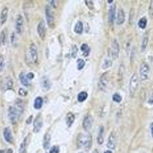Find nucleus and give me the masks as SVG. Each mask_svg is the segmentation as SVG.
<instances>
[{"label":"nucleus","mask_w":153,"mask_h":153,"mask_svg":"<svg viewBox=\"0 0 153 153\" xmlns=\"http://www.w3.org/2000/svg\"><path fill=\"white\" fill-rule=\"evenodd\" d=\"M149 14L152 18H153V1H151L149 8Z\"/></svg>","instance_id":"4c0bfd02"},{"label":"nucleus","mask_w":153,"mask_h":153,"mask_svg":"<svg viewBox=\"0 0 153 153\" xmlns=\"http://www.w3.org/2000/svg\"><path fill=\"white\" fill-rule=\"evenodd\" d=\"M29 54L31 61L36 63L37 61L38 52L36 46L34 43H32L30 46Z\"/></svg>","instance_id":"6e6552de"},{"label":"nucleus","mask_w":153,"mask_h":153,"mask_svg":"<svg viewBox=\"0 0 153 153\" xmlns=\"http://www.w3.org/2000/svg\"><path fill=\"white\" fill-rule=\"evenodd\" d=\"M50 153H59V148L57 146H53L50 149Z\"/></svg>","instance_id":"e433bc0d"},{"label":"nucleus","mask_w":153,"mask_h":153,"mask_svg":"<svg viewBox=\"0 0 153 153\" xmlns=\"http://www.w3.org/2000/svg\"><path fill=\"white\" fill-rule=\"evenodd\" d=\"M43 126V121L41 117L38 116L35 119L34 123V132L38 133L40 131Z\"/></svg>","instance_id":"ddd939ff"},{"label":"nucleus","mask_w":153,"mask_h":153,"mask_svg":"<svg viewBox=\"0 0 153 153\" xmlns=\"http://www.w3.org/2000/svg\"><path fill=\"white\" fill-rule=\"evenodd\" d=\"M15 29L19 34L22 33L24 29V19L21 14H18L16 16L15 21Z\"/></svg>","instance_id":"0eeeda50"},{"label":"nucleus","mask_w":153,"mask_h":153,"mask_svg":"<svg viewBox=\"0 0 153 153\" xmlns=\"http://www.w3.org/2000/svg\"><path fill=\"white\" fill-rule=\"evenodd\" d=\"M3 136L4 140L9 143H12L13 142V137L11 130L9 127H6L3 131Z\"/></svg>","instance_id":"f8f14e48"},{"label":"nucleus","mask_w":153,"mask_h":153,"mask_svg":"<svg viewBox=\"0 0 153 153\" xmlns=\"http://www.w3.org/2000/svg\"><path fill=\"white\" fill-rule=\"evenodd\" d=\"M13 107L16 111L19 114L20 116H21L23 113L24 110V105L23 101L22 100L18 99L15 102V104Z\"/></svg>","instance_id":"2eb2a0df"},{"label":"nucleus","mask_w":153,"mask_h":153,"mask_svg":"<svg viewBox=\"0 0 153 153\" xmlns=\"http://www.w3.org/2000/svg\"><path fill=\"white\" fill-rule=\"evenodd\" d=\"M51 141V136L48 134H46L44 136L43 139V146L44 149L47 150L49 148Z\"/></svg>","instance_id":"412c9836"},{"label":"nucleus","mask_w":153,"mask_h":153,"mask_svg":"<svg viewBox=\"0 0 153 153\" xmlns=\"http://www.w3.org/2000/svg\"><path fill=\"white\" fill-rule=\"evenodd\" d=\"M138 78L137 75L134 74L132 75L129 83V90L130 94L133 95L135 93L138 87Z\"/></svg>","instance_id":"39448f33"},{"label":"nucleus","mask_w":153,"mask_h":153,"mask_svg":"<svg viewBox=\"0 0 153 153\" xmlns=\"http://www.w3.org/2000/svg\"><path fill=\"white\" fill-rule=\"evenodd\" d=\"M149 72L150 67L149 65L146 62L142 63L140 67V78L142 81H146L148 79Z\"/></svg>","instance_id":"20e7f679"},{"label":"nucleus","mask_w":153,"mask_h":153,"mask_svg":"<svg viewBox=\"0 0 153 153\" xmlns=\"http://www.w3.org/2000/svg\"><path fill=\"white\" fill-rule=\"evenodd\" d=\"M148 42V36L147 34L146 33L143 36V40H142V45H141V49L142 50L144 51L145 50L147 47V44Z\"/></svg>","instance_id":"a878e982"},{"label":"nucleus","mask_w":153,"mask_h":153,"mask_svg":"<svg viewBox=\"0 0 153 153\" xmlns=\"http://www.w3.org/2000/svg\"><path fill=\"white\" fill-rule=\"evenodd\" d=\"M112 99H113L114 101L119 103V102H120L121 100H122V98H121V96L120 94H118V93H115V94L113 95Z\"/></svg>","instance_id":"f704fd0d"},{"label":"nucleus","mask_w":153,"mask_h":153,"mask_svg":"<svg viewBox=\"0 0 153 153\" xmlns=\"http://www.w3.org/2000/svg\"><path fill=\"white\" fill-rule=\"evenodd\" d=\"M81 49L83 52L85 56H87L89 55L90 52V49L89 46L86 44H83L81 47Z\"/></svg>","instance_id":"bb28decb"},{"label":"nucleus","mask_w":153,"mask_h":153,"mask_svg":"<svg viewBox=\"0 0 153 153\" xmlns=\"http://www.w3.org/2000/svg\"><path fill=\"white\" fill-rule=\"evenodd\" d=\"M92 138L89 134H79L76 139V144L77 147L80 149L89 150L91 147Z\"/></svg>","instance_id":"f257e3e1"},{"label":"nucleus","mask_w":153,"mask_h":153,"mask_svg":"<svg viewBox=\"0 0 153 153\" xmlns=\"http://www.w3.org/2000/svg\"><path fill=\"white\" fill-rule=\"evenodd\" d=\"M77 68L78 70H82L84 67L85 63L82 59H79L77 60Z\"/></svg>","instance_id":"72a5a7b5"},{"label":"nucleus","mask_w":153,"mask_h":153,"mask_svg":"<svg viewBox=\"0 0 153 153\" xmlns=\"http://www.w3.org/2000/svg\"><path fill=\"white\" fill-rule=\"evenodd\" d=\"M112 61L110 59H107L104 61L102 64V68L103 70L109 68L112 65Z\"/></svg>","instance_id":"2f4dec72"},{"label":"nucleus","mask_w":153,"mask_h":153,"mask_svg":"<svg viewBox=\"0 0 153 153\" xmlns=\"http://www.w3.org/2000/svg\"><path fill=\"white\" fill-rule=\"evenodd\" d=\"M102 133H103V128H101L100 130V134L97 137V142H98V143L100 145L102 144L103 143V138L102 136Z\"/></svg>","instance_id":"473e14b6"},{"label":"nucleus","mask_w":153,"mask_h":153,"mask_svg":"<svg viewBox=\"0 0 153 153\" xmlns=\"http://www.w3.org/2000/svg\"><path fill=\"white\" fill-rule=\"evenodd\" d=\"M108 74L107 73L102 75L100 79L99 82V88L101 90H104L107 86L108 83Z\"/></svg>","instance_id":"9b49d317"},{"label":"nucleus","mask_w":153,"mask_h":153,"mask_svg":"<svg viewBox=\"0 0 153 153\" xmlns=\"http://www.w3.org/2000/svg\"><path fill=\"white\" fill-rule=\"evenodd\" d=\"M27 145V138H24L22 143H21L19 149V153H26Z\"/></svg>","instance_id":"4be33fe9"},{"label":"nucleus","mask_w":153,"mask_h":153,"mask_svg":"<svg viewBox=\"0 0 153 153\" xmlns=\"http://www.w3.org/2000/svg\"><path fill=\"white\" fill-rule=\"evenodd\" d=\"M151 132H152V136L153 137V122L151 124Z\"/></svg>","instance_id":"37998d69"},{"label":"nucleus","mask_w":153,"mask_h":153,"mask_svg":"<svg viewBox=\"0 0 153 153\" xmlns=\"http://www.w3.org/2000/svg\"><path fill=\"white\" fill-rule=\"evenodd\" d=\"M85 2L87 6H88V8H90V9H92L93 8V3L92 1H85Z\"/></svg>","instance_id":"ea45409f"},{"label":"nucleus","mask_w":153,"mask_h":153,"mask_svg":"<svg viewBox=\"0 0 153 153\" xmlns=\"http://www.w3.org/2000/svg\"><path fill=\"white\" fill-rule=\"evenodd\" d=\"M93 153H99V152H98V150L97 149H95V150L93 152Z\"/></svg>","instance_id":"c03bdc74"},{"label":"nucleus","mask_w":153,"mask_h":153,"mask_svg":"<svg viewBox=\"0 0 153 153\" xmlns=\"http://www.w3.org/2000/svg\"><path fill=\"white\" fill-rule=\"evenodd\" d=\"M46 19L48 24L50 28H53L54 24V16L51 7L47 5L45 9Z\"/></svg>","instance_id":"7ed1b4c3"},{"label":"nucleus","mask_w":153,"mask_h":153,"mask_svg":"<svg viewBox=\"0 0 153 153\" xmlns=\"http://www.w3.org/2000/svg\"><path fill=\"white\" fill-rule=\"evenodd\" d=\"M119 52V44L117 40H114L109 49L108 56L111 59L115 60L118 57Z\"/></svg>","instance_id":"f03ea898"},{"label":"nucleus","mask_w":153,"mask_h":153,"mask_svg":"<svg viewBox=\"0 0 153 153\" xmlns=\"http://www.w3.org/2000/svg\"><path fill=\"white\" fill-rule=\"evenodd\" d=\"M116 138L114 135L112 133L109 137L107 146L109 149L114 150L116 147Z\"/></svg>","instance_id":"a211bd4d"},{"label":"nucleus","mask_w":153,"mask_h":153,"mask_svg":"<svg viewBox=\"0 0 153 153\" xmlns=\"http://www.w3.org/2000/svg\"><path fill=\"white\" fill-rule=\"evenodd\" d=\"M38 34L40 37V38L44 39L46 36V28L45 23L44 21L42 20L39 22L37 26Z\"/></svg>","instance_id":"9d476101"},{"label":"nucleus","mask_w":153,"mask_h":153,"mask_svg":"<svg viewBox=\"0 0 153 153\" xmlns=\"http://www.w3.org/2000/svg\"><path fill=\"white\" fill-rule=\"evenodd\" d=\"M20 116L14 107L12 106L10 107L8 110V117L12 124L13 125L16 124Z\"/></svg>","instance_id":"423d86ee"},{"label":"nucleus","mask_w":153,"mask_h":153,"mask_svg":"<svg viewBox=\"0 0 153 153\" xmlns=\"http://www.w3.org/2000/svg\"><path fill=\"white\" fill-rule=\"evenodd\" d=\"M19 79L21 82L24 86L26 87L28 86L29 83L28 79L27 78V75L25 74L24 73H22L20 75Z\"/></svg>","instance_id":"5701e85b"},{"label":"nucleus","mask_w":153,"mask_h":153,"mask_svg":"<svg viewBox=\"0 0 153 153\" xmlns=\"http://www.w3.org/2000/svg\"><path fill=\"white\" fill-rule=\"evenodd\" d=\"M75 119V116L71 112H70L67 114L66 117V123L68 127L70 128L71 127L74 123Z\"/></svg>","instance_id":"aec40b11"},{"label":"nucleus","mask_w":153,"mask_h":153,"mask_svg":"<svg viewBox=\"0 0 153 153\" xmlns=\"http://www.w3.org/2000/svg\"><path fill=\"white\" fill-rule=\"evenodd\" d=\"M93 121V119L91 115L88 114L85 116L82 123L83 128L85 131H88L91 129Z\"/></svg>","instance_id":"1a4fd4ad"},{"label":"nucleus","mask_w":153,"mask_h":153,"mask_svg":"<svg viewBox=\"0 0 153 153\" xmlns=\"http://www.w3.org/2000/svg\"><path fill=\"white\" fill-rule=\"evenodd\" d=\"M27 76L28 80H31L34 78V75L32 73L30 72L27 75Z\"/></svg>","instance_id":"a19ab883"},{"label":"nucleus","mask_w":153,"mask_h":153,"mask_svg":"<svg viewBox=\"0 0 153 153\" xmlns=\"http://www.w3.org/2000/svg\"><path fill=\"white\" fill-rule=\"evenodd\" d=\"M116 15V5L112 4L110 7L108 11V21L110 23H113L115 20Z\"/></svg>","instance_id":"dca6fc26"},{"label":"nucleus","mask_w":153,"mask_h":153,"mask_svg":"<svg viewBox=\"0 0 153 153\" xmlns=\"http://www.w3.org/2000/svg\"><path fill=\"white\" fill-rule=\"evenodd\" d=\"M88 97V94L85 92H82L78 94L77 100L79 102H82L85 101Z\"/></svg>","instance_id":"cd10ccee"},{"label":"nucleus","mask_w":153,"mask_h":153,"mask_svg":"<svg viewBox=\"0 0 153 153\" xmlns=\"http://www.w3.org/2000/svg\"><path fill=\"white\" fill-rule=\"evenodd\" d=\"M82 153V152H80V153Z\"/></svg>","instance_id":"49530a36"},{"label":"nucleus","mask_w":153,"mask_h":153,"mask_svg":"<svg viewBox=\"0 0 153 153\" xmlns=\"http://www.w3.org/2000/svg\"><path fill=\"white\" fill-rule=\"evenodd\" d=\"M147 23V19L145 17H143V18H141L138 21V26H139V28H141L144 29L146 27Z\"/></svg>","instance_id":"c85d7f7f"},{"label":"nucleus","mask_w":153,"mask_h":153,"mask_svg":"<svg viewBox=\"0 0 153 153\" xmlns=\"http://www.w3.org/2000/svg\"><path fill=\"white\" fill-rule=\"evenodd\" d=\"M4 30L2 31L0 35V46H2L5 44L6 41V33Z\"/></svg>","instance_id":"7c9ffc66"},{"label":"nucleus","mask_w":153,"mask_h":153,"mask_svg":"<svg viewBox=\"0 0 153 153\" xmlns=\"http://www.w3.org/2000/svg\"><path fill=\"white\" fill-rule=\"evenodd\" d=\"M43 104V100L41 97L36 98L34 102V107L36 109H39L42 107Z\"/></svg>","instance_id":"b1692460"},{"label":"nucleus","mask_w":153,"mask_h":153,"mask_svg":"<svg viewBox=\"0 0 153 153\" xmlns=\"http://www.w3.org/2000/svg\"><path fill=\"white\" fill-rule=\"evenodd\" d=\"M125 20V13L124 10L120 9L118 11L117 16V23L118 25H121L124 23Z\"/></svg>","instance_id":"f3484780"},{"label":"nucleus","mask_w":153,"mask_h":153,"mask_svg":"<svg viewBox=\"0 0 153 153\" xmlns=\"http://www.w3.org/2000/svg\"><path fill=\"white\" fill-rule=\"evenodd\" d=\"M4 86L6 89H10L13 86V81L9 77H6L4 81Z\"/></svg>","instance_id":"c756f323"},{"label":"nucleus","mask_w":153,"mask_h":153,"mask_svg":"<svg viewBox=\"0 0 153 153\" xmlns=\"http://www.w3.org/2000/svg\"><path fill=\"white\" fill-rule=\"evenodd\" d=\"M41 86L44 91H48L50 90L51 87V84L47 77L44 76L41 79Z\"/></svg>","instance_id":"4468645a"},{"label":"nucleus","mask_w":153,"mask_h":153,"mask_svg":"<svg viewBox=\"0 0 153 153\" xmlns=\"http://www.w3.org/2000/svg\"><path fill=\"white\" fill-rule=\"evenodd\" d=\"M104 153H112V152L110 151H107Z\"/></svg>","instance_id":"a18cd8bd"},{"label":"nucleus","mask_w":153,"mask_h":153,"mask_svg":"<svg viewBox=\"0 0 153 153\" xmlns=\"http://www.w3.org/2000/svg\"><path fill=\"white\" fill-rule=\"evenodd\" d=\"M74 31L77 34H81L83 30V24L81 21H78L75 25Z\"/></svg>","instance_id":"393cba45"},{"label":"nucleus","mask_w":153,"mask_h":153,"mask_svg":"<svg viewBox=\"0 0 153 153\" xmlns=\"http://www.w3.org/2000/svg\"><path fill=\"white\" fill-rule=\"evenodd\" d=\"M8 9L7 7H4L2 10L0 15V21L2 24H4L7 19L8 17Z\"/></svg>","instance_id":"6ab92c4d"},{"label":"nucleus","mask_w":153,"mask_h":153,"mask_svg":"<svg viewBox=\"0 0 153 153\" xmlns=\"http://www.w3.org/2000/svg\"><path fill=\"white\" fill-rule=\"evenodd\" d=\"M149 103L150 104H153V95H152V97L150 98L149 100Z\"/></svg>","instance_id":"79ce46f5"},{"label":"nucleus","mask_w":153,"mask_h":153,"mask_svg":"<svg viewBox=\"0 0 153 153\" xmlns=\"http://www.w3.org/2000/svg\"><path fill=\"white\" fill-rule=\"evenodd\" d=\"M4 67V58L2 55H0V72L3 71Z\"/></svg>","instance_id":"c9c22d12"},{"label":"nucleus","mask_w":153,"mask_h":153,"mask_svg":"<svg viewBox=\"0 0 153 153\" xmlns=\"http://www.w3.org/2000/svg\"><path fill=\"white\" fill-rule=\"evenodd\" d=\"M19 94L21 95V96H25L27 95V92L26 90L21 88V89H20L19 90Z\"/></svg>","instance_id":"58836bf2"}]
</instances>
